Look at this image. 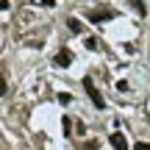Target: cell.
<instances>
[{"instance_id":"cell-1","label":"cell","mask_w":150,"mask_h":150,"mask_svg":"<svg viewBox=\"0 0 150 150\" xmlns=\"http://www.w3.org/2000/svg\"><path fill=\"white\" fill-rule=\"evenodd\" d=\"M83 89H86V95L92 97V103H95L97 108H103V106H106V103H103V97H100V92L95 89V81H92L89 75H86V78H83Z\"/></svg>"},{"instance_id":"cell-2","label":"cell","mask_w":150,"mask_h":150,"mask_svg":"<svg viewBox=\"0 0 150 150\" xmlns=\"http://www.w3.org/2000/svg\"><path fill=\"white\" fill-rule=\"evenodd\" d=\"M53 64H56V67H70V64H72V50H70V47H61L59 53L53 56Z\"/></svg>"},{"instance_id":"cell-3","label":"cell","mask_w":150,"mask_h":150,"mask_svg":"<svg viewBox=\"0 0 150 150\" xmlns=\"http://www.w3.org/2000/svg\"><path fill=\"white\" fill-rule=\"evenodd\" d=\"M89 17L92 22H106V20H114V17H117V11H111V8H103V11H89Z\"/></svg>"},{"instance_id":"cell-4","label":"cell","mask_w":150,"mask_h":150,"mask_svg":"<svg viewBox=\"0 0 150 150\" xmlns=\"http://www.w3.org/2000/svg\"><path fill=\"white\" fill-rule=\"evenodd\" d=\"M108 142H111L114 150H128V142H125L122 134H111V136H108Z\"/></svg>"},{"instance_id":"cell-5","label":"cell","mask_w":150,"mask_h":150,"mask_svg":"<svg viewBox=\"0 0 150 150\" xmlns=\"http://www.w3.org/2000/svg\"><path fill=\"white\" fill-rule=\"evenodd\" d=\"M67 28H70L72 33H83V22H81L78 17H70V20H67Z\"/></svg>"},{"instance_id":"cell-6","label":"cell","mask_w":150,"mask_h":150,"mask_svg":"<svg viewBox=\"0 0 150 150\" xmlns=\"http://www.w3.org/2000/svg\"><path fill=\"white\" fill-rule=\"evenodd\" d=\"M131 6H134V11H136L139 17H145V14H147V8H145V0H131Z\"/></svg>"},{"instance_id":"cell-7","label":"cell","mask_w":150,"mask_h":150,"mask_svg":"<svg viewBox=\"0 0 150 150\" xmlns=\"http://www.w3.org/2000/svg\"><path fill=\"white\" fill-rule=\"evenodd\" d=\"M86 47H89V50H97V47H100V42H97V39H86Z\"/></svg>"},{"instance_id":"cell-8","label":"cell","mask_w":150,"mask_h":150,"mask_svg":"<svg viewBox=\"0 0 150 150\" xmlns=\"http://www.w3.org/2000/svg\"><path fill=\"white\" fill-rule=\"evenodd\" d=\"M134 150H150V145H147V142H136Z\"/></svg>"},{"instance_id":"cell-9","label":"cell","mask_w":150,"mask_h":150,"mask_svg":"<svg viewBox=\"0 0 150 150\" xmlns=\"http://www.w3.org/2000/svg\"><path fill=\"white\" fill-rule=\"evenodd\" d=\"M39 3H42L45 8H53V6H56V0H39Z\"/></svg>"},{"instance_id":"cell-10","label":"cell","mask_w":150,"mask_h":150,"mask_svg":"<svg viewBox=\"0 0 150 150\" xmlns=\"http://www.w3.org/2000/svg\"><path fill=\"white\" fill-rule=\"evenodd\" d=\"M83 150H97V142H86V145H83Z\"/></svg>"}]
</instances>
